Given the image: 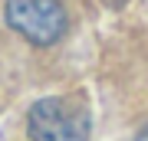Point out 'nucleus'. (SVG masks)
<instances>
[{
    "label": "nucleus",
    "mask_w": 148,
    "mask_h": 141,
    "mask_svg": "<svg viewBox=\"0 0 148 141\" xmlns=\"http://www.w3.org/2000/svg\"><path fill=\"white\" fill-rule=\"evenodd\" d=\"M30 141H89V112L69 99H40L27 112Z\"/></svg>",
    "instance_id": "f257e3e1"
},
{
    "label": "nucleus",
    "mask_w": 148,
    "mask_h": 141,
    "mask_svg": "<svg viewBox=\"0 0 148 141\" xmlns=\"http://www.w3.org/2000/svg\"><path fill=\"white\" fill-rule=\"evenodd\" d=\"M3 16L33 46L59 43V36L66 33V23H69L63 0H7Z\"/></svg>",
    "instance_id": "f03ea898"
},
{
    "label": "nucleus",
    "mask_w": 148,
    "mask_h": 141,
    "mask_svg": "<svg viewBox=\"0 0 148 141\" xmlns=\"http://www.w3.org/2000/svg\"><path fill=\"white\" fill-rule=\"evenodd\" d=\"M135 141H148V128H142V131H138V138Z\"/></svg>",
    "instance_id": "7ed1b4c3"
}]
</instances>
